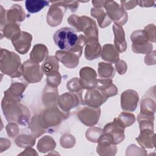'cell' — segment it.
Here are the masks:
<instances>
[{
  "mask_svg": "<svg viewBox=\"0 0 156 156\" xmlns=\"http://www.w3.org/2000/svg\"><path fill=\"white\" fill-rule=\"evenodd\" d=\"M53 39L61 50L73 52L81 55L82 48L86 43L87 38L83 35L78 37L73 29L66 27L56 31Z\"/></svg>",
  "mask_w": 156,
  "mask_h": 156,
  "instance_id": "1",
  "label": "cell"
},
{
  "mask_svg": "<svg viewBox=\"0 0 156 156\" xmlns=\"http://www.w3.org/2000/svg\"><path fill=\"white\" fill-rule=\"evenodd\" d=\"M4 54L1 52V71L11 77L20 76L23 73V67L21 65L20 57L14 52L4 50Z\"/></svg>",
  "mask_w": 156,
  "mask_h": 156,
  "instance_id": "2",
  "label": "cell"
},
{
  "mask_svg": "<svg viewBox=\"0 0 156 156\" xmlns=\"http://www.w3.org/2000/svg\"><path fill=\"white\" fill-rule=\"evenodd\" d=\"M76 18L77 19H75L74 15H71L69 18L68 22L71 25L74 26L77 31H82L86 35L89 37L90 36V33L92 32L96 35H98V29H94V27H96L94 21L85 16L81 17L76 16Z\"/></svg>",
  "mask_w": 156,
  "mask_h": 156,
  "instance_id": "3",
  "label": "cell"
},
{
  "mask_svg": "<svg viewBox=\"0 0 156 156\" xmlns=\"http://www.w3.org/2000/svg\"><path fill=\"white\" fill-rule=\"evenodd\" d=\"M132 49L135 52L146 54L152 50V45L148 42L144 30L135 31L131 35Z\"/></svg>",
  "mask_w": 156,
  "mask_h": 156,
  "instance_id": "4",
  "label": "cell"
},
{
  "mask_svg": "<svg viewBox=\"0 0 156 156\" xmlns=\"http://www.w3.org/2000/svg\"><path fill=\"white\" fill-rule=\"evenodd\" d=\"M23 74L25 79L30 83H35L40 81L43 73L40 69V65L32 62L27 60L23 65Z\"/></svg>",
  "mask_w": 156,
  "mask_h": 156,
  "instance_id": "5",
  "label": "cell"
},
{
  "mask_svg": "<svg viewBox=\"0 0 156 156\" xmlns=\"http://www.w3.org/2000/svg\"><path fill=\"white\" fill-rule=\"evenodd\" d=\"M100 115L99 107H85L77 113V116L82 123L87 126H93L98 122Z\"/></svg>",
  "mask_w": 156,
  "mask_h": 156,
  "instance_id": "6",
  "label": "cell"
},
{
  "mask_svg": "<svg viewBox=\"0 0 156 156\" xmlns=\"http://www.w3.org/2000/svg\"><path fill=\"white\" fill-rule=\"evenodd\" d=\"M12 40L16 50L20 53L23 54L26 53L30 47L32 36L30 34L21 32L13 38Z\"/></svg>",
  "mask_w": 156,
  "mask_h": 156,
  "instance_id": "7",
  "label": "cell"
},
{
  "mask_svg": "<svg viewBox=\"0 0 156 156\" xmlns=\"http://www.w3.org/2000/svg\"><path fill=\"white\" fill-rule=\"evenodd\" d=\"M80 76V82L83 88L90 90L96 87L98 79H96V74L94 70L89 67H85L81 69Z\"/></svg>",
  "mask_w": 156,
  "mask_h": 156,
  "instance_id": "8",
  "label": "cell"
},
{
  "mask_svg": "<svg viewBox=\"0 0 156 156\" xmlns=\"http://www.w3.org/2000/svg\"><path fill=\"white\" fill-rule=\"evenodd\" d=\"M107 99L99 89L94 87L87 90L85 96V102L91 107H99Z\"/></svg>",
  "mask_w": 156,
  "mask_h": 156,
  "instance_id": "9",
  "label": "cell"
},
{
  "mask_svg": "<svg viewBox=\"0 0 156 156\" xmlns=\"http://www.w3.org/2000/svg\"><path fill=\"white\" fill-rule=\"evenodd\" d=\"M138 95L133 90H127L121 94V108L124 110L133 111L137 105Z\"/></svg>",
  "mask_w": 156,
  "mask_h": 156,
  "instance_id": "10",
  "label": "cell"
},
{
  "mask_svg": "<svg viewBox=\"0 0 156 156\" xmlns=\"http://www.w3.org/2000/svg\"><path fill=\"white\" fill-rule=\"evenodd\" d=\"M55 57L66 67L69 68H74L79 64V56L73 52L64 51H57Z\"/></svg>",
  "mask_w": 156,
  "mask_h": 156,
  "instance_id": "11",
  "label": "cell"
},
{
  "mask_svg": "<svg viewBox=\"0 0 156 156\" xmlns=\"http://www.w3.org/2000/svg\"><path fill=\"white\" fill-rule=\"evenodd\" d=\"M58 68V60L53 56L46 58L41 66V69L47 77H52L59 74Z\"/></svg>",
  "mask_w": 156,
  "mask_h": 156,
  "instance_id": "12",
  "label": "cell"
},
{
  "mask_svg": "<svg viewBox=\"0 0 156 156\" xmlns=\"http://www.w3.org/2000/svg\"><path fill=\"white\" fill-rule=\"evenodd\" d=\"M101 46L98 42V38H90L87 43L85 50V56L87 60L94 59L99 56Z\"/></svg>",
  "mask_w": 156,
  "mask_h": 156,
  "instance_id": "13",
  "label": "cell"
},
{
  "mask_svg": "<svg viewBox=\"0 0 156 156\" xmlns=\"http://www.w3.org/2000/svg\"><path fill=\"white\" fill-rule=\"evenodd\" d=\"M113 31L115 33V44L116 50L119 52L126 50L127 44L125 41L124 32L123 29L118 24L113 25Z\"/></svg>",
  "mask_w": 156,
  "mask_h": 156,
  "instance_id": "14",
  "label": "cell"
},
{
  "mask_svg": "<svg viewBox=\"0 0 156 156\" xmlns=\"http://www.w3.org/2000/svg\"><path fill=\"white\" fill-rule=\"evenodd\" d=\"M154 136L153 130L150 129H144L141 130L139 137L136 138L138 143L144 147L152 148L154 146Z\"/></svg>",
  "mask_w": 156,
  "mask_h": 156,
  "instance_id": "15",
  "label": "cell"
},
{
  "mask_svg": "<svg viewBox=\"0 0 156 156\" xmlns=\"http://www.w3.org/2000/svg\"><path fill=\"white\" fill-rule=\"evenodd\" d=\"M72 94L71 93H65L62 94L60 98L59 105L62 109H63L66 112H68V110L72 108L73 107L77 105V96L75 94H73L71 98Z\"/></svg>",
  "mask_w": 156,
  "mask_h": 156,
  "instance_id": "16",
  "label": "cell"
},
{
  "mask_svg": "<svg viewBox=\"0 0 156 156\" xmlns=\"http://www.w3.org/2000/svg\"><path fill=\"white\" fill-rule=\"evenodd\" d=\"M48 51L46 47L43 44H36L30 53V60L38 63L41 62L48 55Z\"/></svg>",
  "mask_w": 156,
  "mask_h": 156,
  "instance_id": "17",
  "label": "cell"
},
{
  "mask_svg": "<svg viewBox=\"0 0 156 156\" xmlns=\"http://www.w3.org/2000/svg\"><path fill=\"white\" fill-rule=\"evenodd\" d=\"M101 56L104 60L112 63H116L119 59L117 51L112 44H105L104 46Z\"/></svg>",
  "mask_w": 156,
  "mask_h": 156,
  "instance_id": "18",
  "label": "cell"
},
{
  "mask_svg": "<svg viewBox=\"0 0 156 156\" xmlns=\"http://www.w3.org/2000/svg\"><path fill=\"white\" fill-rule=\"evenodd\" d=\"M53 2L54 4H52L51 6L48 13H51V14H54V15H48L47 21H48V24L51 26V24H52V23L54 20V18H55L57 24L58 25L62 21V19L63 16V11L62 10V9L60 8H59V7H58V5L56 4L55 2Z\"/></svg>",
  "mask_w": 156,
  "mask_h": 156,
  "instance_id": "19",
  "label": "cell"
},
{
  "mask_svg": "<svg viewBox=\"0 0 156 156\" xmlns=\"http://www.w3.org/2000/svg\"><path fill=\"white\" fill-rule=\"evenodd\" d=\"M49 4V2L47 1L27 0L25 2L26 9L30 13H37L40 11L45 6L48 5Z\"/></svg>",
  "mask_w": 156,
  "mask_h": 156,
  "instance_id": "20",
  "label": "cell"
},
{
  "mask_svg": "<svg viewBox=\"0 0 156 156\" xmlns=\"http://www.w3.org/2000/svg\"><path fill=\"white\" fill-rule=\"evenodd\" d=\"M105 68L104 69L102 63L99 64V76L100 77L109 79L114 76V69L110 64H107L105 65Z\"/></svg>",
  "mask_w": 156,
  "mask_h": 156,
  "instance_id": "21",
  "label": "cell"
},
{
  "mask_svg": "<svg viewBox=\"0 0 156 156\" xmlns=\"http://www.w3.org/2000/svg\"><path fill=\"white\" fill-rule=\"evenodd\" d=\"M116 119L124 127L132 125L135 121L134 115L128 113H121Z\"/></svg>",
  "mask_w": 156,
  "mask_h": 156,
  "instance_id": "22",
  "label": "cell"
}]
</instances>
